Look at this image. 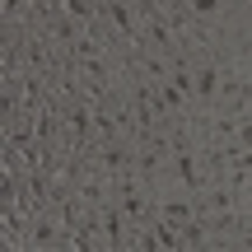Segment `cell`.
I'll list each match as a JSON object with an SVG mask.
<instances>
[{
	"label": "cell",
	"mask_w": 252,
	"mask_h": 252,
	"mask_svg": "<svg viewBox=\"0 0 252 252\" xmlns=\"http://www.w3.org/2000/svg\"><path fill=\"white\" fill-rule=\"evenodd\" d=\"M182 229V252H201V248H215V234H210V215L206 210H196V215L187 220Z\"/></svg>",
	"instance_id": "6da1fadb"
},
{
	"label": "cell",
	"mask_w": 252,
	"mask_h": 252,
	"mask_svg": "<svg viewBox=\"0 0 252 252\" xmlns=\"http://www.w3.org/2000/svg\"><path fill=\"white\" fill-rule=\"evenodd\" d=\"M187 9L201 24H229V5L224 0H187Z\"/></svg>",
	"instance_id": "7a4b0ae2"
},
{
	"label": "cell",
	"mask_w": 252,
	"mask_h": 252,
	"mask_svg": "<svg viewBox=\"0 0 252 252\" xmlns=\"http://www.w3.org/2000/svg\"><path fill=\"white\" fill-rule=\"evenodd\" d=\"M234 145H238V150H252V112H243V117H238V135H234Z\"/></svg>",
	"instance_id": "3957f363"
},
{
	"label": "cell",
	"mask_w": 252,
	"mask_h": 252,
	"mask_svg": "<svg viewBox=\"0 0 252 252\" xmlns=\"http://www.w3.org/2000/svg\"><path fill=\"white\" fill-rule=\"evenodd\" d=\"M243 206H248V215H252V191H248V196H243Z\"/></svg>",
	"instance_id": "277c9868"
}]
</instances>
